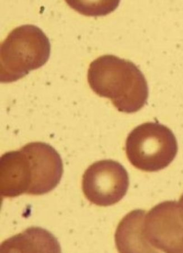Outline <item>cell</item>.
<instances>
[{
	"instance_id": "7",
	"label": "cell",
	"mask_w": 183,
	"mask_h": 253,
	"mask_svg": "<svg viewBox=\"0 0 183 253\" xmlns=\"http://www.w3.org/2000/svg\"><path fill=\"white\" fill-rule=\"evenodd\" d=\"M30 187L25 156L22 150L11 151L0 158V193L15 198L28 193Z\"/></svg>"
},
{
	"instance_id": "3",
	"label": "cell",
	"mask_w": 183,
	"mask_h": 253,
	"mask_svg": "<svg viewBox=\"0 0 183 253\" xmlns=\"http://www.w3.org/2000/svg\"><path fill=\"white\" fill-rule=\"evenodd\" d=\"M178 150L176 136L167 126L147 122L136 126L128 134L125 153L136 169L154 172L169 166Z\"/></svg>"
},
{
	"instance_id": "5",
	"label": "cell",
	"mask_w": 183,
	"mask_h": 253,
	"mask_svg": "<svg viewBox=\"0 0 183 253\" xmlns=\"http://www.w3.org/2000/svg\"><path fill=\"white\" fill-rule=\"evenodd\" d=\"M145 238L157 253H183V220L176 201L158 204L146 215Z\"/></svg>"
},
{
	"instance_id": "8",
	"label": "cell",
	"mask_w": 183,
	"mask_h": 253,
	"mask_svg": "<svg viewBox=\"0 0 183 253\" xmlns=\"http://www.w3.org/2000/svg\"><path fill=\"white\" fill-rule=\"evenodd\" d=\"M146 211L136 210L122 219L115 234V242L120 253H157L146 239L144 228Z\"/></svg>"
},
{
	"instance_id": "4",
	"label": "cell",
	"mask_w": 183,
	"mask_h": 253,
	"mask_svg": "<svg viewBox=\"0 0 183 253\" xmlns=\"http://www.w3.org/2000/svg\"><path fill=\"white\" fill-rule=\"evenodd\" d=\"M129 185L127 171L113 160L93 163L83 177L85 197L97 206H111L120 202L127 194Z\"/></svg>"
},
{
	"instance_id": "6",
	"label": "cell",
	"mask_w": 183,
	"mask_h": 253,
	"mask_svg": "<svg viewBox=\"0 0 183 253\" xmlns=\"http://www.w3.org/2000/svg\"><path fill=\"white\" fill-rule=\"evenodd\" d=\"M21 149L29 163L31 185L28 194L41 195L50 193L59 184L63 167L62 159L55 148L46 143L30 142Z\"/></svg>"
},
{
	"instance_id": "1",
	"label": "cell",
	"mask_w": 183,
	"mask_h": 253,
	"mask_svg": "<svg viewBox=\"0 0 183 253\" xmlns=\"http://www.w3.org/2000/svg\"><path fill=\"white\" fill-rule=\"evenodd\" d=\"M88 81L93 92L111 100L119 112L136 113L147 104V81L131 61L113 55L101 56L90 64Z\"/></svg>"
},
{
	"instance_id": "9",
	"label": "cell",
	"mask_w": 183,
	"mask_h": 253,
	"mask_svg": "<svg viewBox=\"0 0 183 253\" xmlns=\"http://www.w3.org/2000/svg\"><path fill=\"white\" fill-rule=\"evenodd\" d=\"M58 241L50 232L32 227L5 241L1 252H61Z\"/></svg>"
},
{
	"instance_id": "11",
	"label": "cell",
	"mask_w": 183,
	"mask_h": 253,
	"mask_svg": "<svg viewBox=\"0 0 183 253\" xmlns=\"http://www.w3.org/2000/svg\"><path fill=\"white\" fill-rule=\"evenodd\" d=\"M179 206H180V212L181 217L183 220V194L180 198V202H179Z\"/></svg>"
},
{
	"instance_id": "2",
	"label": "cell",
	"mask_w": 183,
	"mask_h": 253,
	"mask_svg": "<svg viewBox=\"0 0 183 253\" xmlns=\"http://www.w3.org/2000/svg\"><path fill=\"white\" fill-rule=\"evenodd\" d=\"M50 41L37 26L16 27L0 47V81L11 83L43 66L51 55Z\"/></svg>"
},
{
	"instance_id": "10",
	"label": "cell",
	"mask_w": 183,
	"mask_h": 253,
	"mask_svg": "<svg viewBox=\"0 0 183 253\" xmlns=\"http://www.w3.org/2000/svg\"><path fill=\"white\" fill-rule=\"evenodd\" d=\"M69 6L81 14L87 16H104L115 10L117 1H66Z\"/></svg>"
}]
</instances>
